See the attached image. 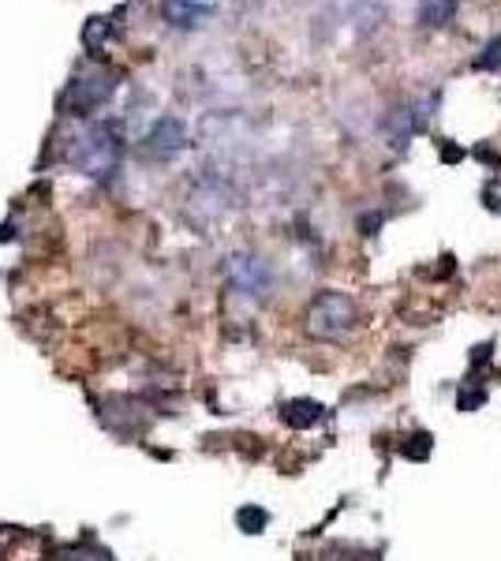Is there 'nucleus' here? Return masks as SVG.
Here are the masks:
<instances>
[{
  "mask_svg": "<svg viewBox=\"0 0 501 561\" xmlns=\"http://www.w3.org/2000/svg\"><path fill=\"white\" fill-rule=\"evenodd\" d=\"M121 131L113 128V124H90L71 139L68 147V165L79 169L83 176H94L102 180L116 169V161H121Z\"/></svg>",
  "mask_w": 501,
  "mask_h": 561,
  "instance_id": "nucleus-1",
  "label": "nucleus"
},
{
  "mask_svg": "<svg viewBox=\"0 0 501 561\" xmlns=\"http://www.w3.org/2000/svg\"><path fill=\"white\" fill-rule=\"evenodd\" d=\"M360 322V307L349 293H337V288H326L318 293L304 311V330L311 333L315 341H341L349 337Z\"/></svg>",
  "mask_w": 501,
  "mask_h": 561,
  "instance_id": "nucleus-2",
  "label": "nucleus"
},
{
  "mask_svg": "<svg viewBox=\"0 0 501 561\" xmlns=\"http://www.w3.org/2000/svg\"><path fill=\"white\" fill-rule=\"evenodd\" d=\"M113 90H116V76L109 68H83L71 76L68 87H64L60 108L68 116H90L113 98Z\"/></svg>",
  "mask_w": 501,
  "mask_h": 561,
  "instance_id": "nucleus-3",
  "label": "nucleus"
},
{
  "mask_svg": "<svg viewBox=\"0 0 501 561\" xmlns=\"http://www.w3.org/2000/svg\"><path fill=\"white\" fill-rule=\"evenodd\" d=\"M225 274H229V285L236 293L248 296V300H262L270 288V266L259 255H251V251H240V255L225 262Z\"/></svg>",
  "mask_w": 501,
  "mask_h": 561,
  "instance_id": "nucleus-4",
  "label": "nucleus"
},
{
  "mask_svg": "<svg viewBox=\"0 0 501 561\" xmlns=\"http://www.w3.org/2000/svg\"><path fill=\"white\" fill-rule=\"evenodd\" d=\"M184 147H187V128L177 121V116L153 121V128L147 131V150L153 158H172V153H180Z\"/></svg>",
  "mask_w": 501,
  "mask_h": 561,
  "instance_id": "nucleus-5",
  "label": "nucleus"
},
{
  "mask_svg": "<svg viewBox=\"0 0 501 561\" xmlns=\"http://www.w3.org/2000/svg\"><path fill=\"white\" fill-rule=\"evenodd\" d=\"M281 420L296 431H307V427H315V423L326 420V409L318 401H311V397H293V401L281 404Z\"/></svg>",
  "mask_w": 501,
  "mask_h": 561,
  "instance_id": "nucleus-6",
  "label": "nucleus"
},
{
  "mask_svg": "<svg viewBox=\"0 0 501 561\" xmlns=\"http://www.w3.org/2000/svg\"><path fill=\"white\" fill-rule=\"evenodd\" d=\"M457 15V0H419V26L426 31H442Z\"/></svg>",
  "mask_w": 501,
  "mask_h": 561,
  "instance_id": "nucleus-7",
  "label": "nucleus"
},
{
  "mask_svg": "<svg viewBox=\"0 0 501 561\" xmlns=\"http://www.w3.org/2000/svg\"><path fill=\"white\" fill-rule=\"evenodd\" d=\"M419 128V121L412 116V108H394L389 113V121H386V139H389V147L394 150H405L408 147V139L415 135Z\"/></svg>",
  "mask_w": 501,
  "mask_h": 561,
  "instance_id": "nucleus-8",
  "label": "nucleus"
},
{
  "mask_svg": "<svg viewBox=\"0 0 501 561\" xmlns=\"http://www.w3.org/2000/svg\"><path fill=\"white\" fill-rule=\"evenodd\" d=\"M161 15L172 26H195L206 15V4H198V0H161Z\"/></svg>",
  "mask_w": 501,
  "mask_h": 561,
  "instance_id": "nucleus-9",
  "label": "nucleus"
},
{
  "mask_svg": "<svg viewBox=\"0 0 501 561\" xmlns=\"http://www.w3.org/2000/svg\"><path fill=\"white\" fill-rule=\"evenodd\" d=\"M109 34H113V23H109L105 15H94V20H87V26H83V45L90 53H102Z\"/></svg>",
  "mask_w": 501,
  "mask_h": 561,
  "instance_id": "nucleus-10",
  "label": "nucleus"
},
{
  "mask_svg": "<svg viewBox=\"0 0 501 561\" xmlns=\"http://www.w3.org/2000/svg\"><path fill=\"white\" fill-rule=\"evenodd\" d=\"M236 524H240V531H248V536H262L270 524V513L259 510V505H243V510L236 513Z\"/></svg>",
  "mask_w": 501,
  "mask_h": 561,
  "instance_id": "nucleus-11",
  "label": "nucleus"
},
{
  "mask_svg": "<svg viewBox=\"0 0 501 561\" xmlns=\"http://www.w3.org/2000/svg\"><path fill=\"white\" fill-rule=\"evenodd\" d=\"M60 561H113V554L102 550V547H94V542H79V547L64 550Z\"/></svg>",
  "mask_w": 501,
  "mask_h": 561,
  "instance_id": "nucleus-12",
  "label": "nucleus"
},
{
  "mask_svg": "<svg viewBox=\"0 0 501 561\" xmlns=\"http://www.w3.org/2000/svg\"><path fill=\"white\" fill-rule=\"evenodd\" d=\"M476 68L479 71H498L501 68V34H494V38L482 45V53L476 57Z\"/></svg>",
  "mask_w": 501,
  "mask_h": 561,
  "instance_id": "nucleus-13",
  "label": "nucleus"
}]
</instances>
